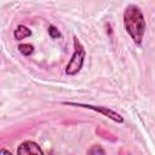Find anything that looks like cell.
Listing matches in <instances>:
<instances>
[{
  "mask_svg": "<svg viewBox=\"0 0 155 155\" xmlns=\"http://www.w3.org/2000/svg\"><path fill=\"white\" fill-rule=\"evenodd\" d=\"M73 45H74V52L65 67V74L69 76L76 75L81 70L86 58V50L76 36L73 38Z\"/></svg>",
  "mask_w": 155,
  "mask_h": 155,
  "instance_id": "7a4b0ae2",
  "label": "cell"
},
{
  "mask_svg": "<svg viewBox=\"0 0 155 155\" xmlns=\"http://www.w3.org/2000/svg\"><path fill=\"white\" fill-rule=\"evenodd\" d=\"M88 154H104V149L101 148V145H92V148L87 151Z\"/></svg>",
  "mask_w": 155,
  "mask_h": 155,
  "instance_id": "ba28073f",
  "label": "cell"
},
{
  "mask_svg": "<svg viewBox=\"0 0 155 155\" xmlns=\"http://www.w3.org/2000/svg\"><path fill=\"white\" fill-rule=\"evenodd\" d=\"M48 35L52 39H58V38H61V31L54 25H50L48 27Z\"/></svg>",
  "mask_w": 155,
  "mask_h": 155,
  "instance_id": "52a82bcc",
  "label": "cell"
},
{
  "mask_svg": "<svg viewBox=\"0 0 155 155\" xmlns=\"http://www.w3.org/2000/svg\"><path fill=\"white\" fill-rule=\"evenodd\" d=\"M31 35V30L28 28V27H25L24 24H19L16 29H15V31H13V38L16 39V40H23V39H25V38H28V36H30Z\"/></svg>",
  "mask_w": 155,
  "mask_h": 155,
  "instance_id": "5b68a950",
  "label": "cell"
},
{
  "mask_svg": "<svg viewBox=\"0 0 155 155\" xmlns=\"http://www.w3.org/2000/svg\"><path fill=\"white\" fill-rule=\"evenodd\" d=\"M17 154L25 155V154H44V150L40 148V145L34 140H24L22 142L17 148Z\"/></svg>",
  "mask_w": 155,
  "mask_h": 155,
  "instance_id": "277c9868",
  "label": "cell"
},
{
  "mask_svg": "<svg viewBox=\"0 0 155 155\" xmlns=\"http://www.w3.org/2000/svg\"><path fill=\"white\" fill-rule=\"evenodd\" d=\"M64 105H73V107H81V108H86V109H90V110H93V111H97V113H101L102 115L111 119L113 121L117 122V124H121L124 122V117L115 110L108 108V107H103V105H92V104H85V103H75V102H64L63 103Z\"/></svg>",
  "mask_w": 155,
  "mask_h": 155,
  "instance_id": "3957f363",
  "label": "cell"
},
{
  "mask_svg": "<svg viewBox=\"0 0 155 155\" xmlns=\"http://www.w3.org/2000/svg\"><path fill=\"white\" fill-rule=\"evenodd\" d=\"M18 50H19V52H21L22 54H24V56H30V54H33V52H34V46H33L31 44H21V45L18 46Z\"/></svg>",
  "mask_w": 155,
  "mask_h": 155,
  "instance_id": "8992f818",
  "label": "cell"
},
{
  "mask_svg": "<svg viewBox=\"0 0 155 155\" xmlns=\"http://www.w3.org/2000/svg\"><path fill=\"white\" fill-rule=\"evenodd\" d=\"M124 27L127 34L131 36L132 41L140 46L145 34V18L139 6L130 4L124 11Z\"/></svg>",
  "mask_w": 155,
  "mask_h": 155,
  "instance_id": "6da1fadb",
  "label": "cell"
}]
</instances>
